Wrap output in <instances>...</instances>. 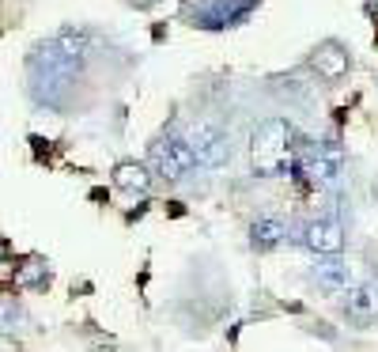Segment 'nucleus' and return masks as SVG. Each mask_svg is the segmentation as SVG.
<instances>
[{
    "mask_svg": "<svg viewBox=\"0 0 378 352\" xmlns=\"http://www.w3.org/2000/svg\"><path fill=\"white\" fill-rule=\"evenodd\" d=\"M80 64L84 57H69L57 42H38L27 57V80H30V95H35L38 106H50V110H61L69 103L72 87H76V76H80Z\"/></svg>",
    "mask_w": 378,
    "mask_h": 352,
    "instance_id": "1",
    "label": "nucleus"
},
{
    "mask_svg": "<svg viewBox=\"0 0 378 352\" xmlns=\"http://www.w3.org/2000/svg\"><path fill=\"white\" fill-rule=\"evenodd\" d=\"M295 133L284 118H269L253 129V140H250V156H253V167L258 174H280L287 167H295Z\"/></svg>",
    "mask_w": 378,
    "mask_h": 352,
    "instance_id": "2",
    "label": "nucleus"
},
{
    "mask_svg": "<svg viewBox=\"0 0 378 352\" xmlns=\"http://www.w3.org/2000/svg\"><path fill=\"white\" fill-rule=\"evenodd\" d=\"M261 0H182V19L201 30H224L246 23Z\"/></svg>",
    "mask_w": 378,
    "mask_h": 352,
    "instance_id": "3",
    "label": "nucleus"
},
{
    "mask_svg": "<svg viewBox=\"0 0 378 352\" xmlns=\"http://www.w3.org/2000/svg\"><path fill=\"white\" fill-rule=\"evenodd\" d=\"M148 167L155 174H163V178H182V174H189L197 167V156H193L185 137L163 133V137H155V144L148 148Z\"/></svg>",
    "mask_w": 378,
    "mask_h": 352,
    "instance_id": "4",
    "label": "nucleus"
},
{
    "mask_svg": "<svg viewBox=\"0 0 378 352\" xmlns=\"http://www.w3.org/2000/svg\"><path fill=\"white\" fill-rule=\"evenodd\" d=\"M185 140H189V148H193V156H197L201 167L216 171V167H224V163H231V137L219 125L193 122V125H189V133H185Z\"/></svg>",
    "mask_w": 378,
    "mask_h": 352,
    "instance_id": "5",
    "label": "nucleus"
},
{
    "mask_svg": "<svg viewBox=\"0 0 378 352\" xmlns=\"http://www.w3.org/2000/svg\"><path fill=\"white\" fill-rule=\"evenodd\" d=\"M348 64H352V57L337 38H326L314 53H310V69H314L321 80H340V76L348 72Z\"/></svg>",
    "mask_w": 378,
    "mask_h": 352,
    "instance_id": "6",
    "label": "nucleus"
},
{
    "mask_svg": "<svg viewBox=\"0 0 378 352\" xmlns=\"http://www.w3.org/2000/svg\"><path fill=\"white\" fill-rule=\"evenodd\" d=\"M303 243L314 254H340L344 250V227L337 220H310L303 227Z\"/></svg>",
    "mask_w": 378,
    "mask_h": 352,
    "instance_id": "7",
    "label": "nucleus"
},
{
    "mask_svg": "<svg viewBox=\"0 0 378 352\" xmlns=\"http://www.w3.org/2000/svg\"><path fill=\"white\" fill-rule=\"evenodd\" d=\"M318 269H314V277L321 288H329V292H340L344 284H348V266L340 261V254H318Z\"/></svg>",
    "mask_w": 378,
    "mask_h": 352,
    "instance_id": "8",
    "label": "nucleus"
},
{
    "mask_svg": "<svg viewBox=\"0 0 378 352\" xmlns=\"http://www.w3.org/2000/svg\"><path fill=\"white\" fill-rule=\"evenodd\" d=\"M114 182L121 186V190H137V193H148L151 190V171L144 167V163H118L114 171Z\"/></svg>",
    "mask_w": 378,
    "mask_h": 352,
    "instance_id": "9",
    "label": "nucleus"
},
{
    "mask_svg": "<svg viewBox=\"0 0 378 352\" xmlns=\"http://www.w3.org/2000/svg\"><path fill=\"white\" fill-rule=\"evenodd\" d=\"M284 235H287V227H284V220H276V216H261L258 224L250 227L253 246H261V250H269V246H276V243H284Z\"/></svg>",
    "mask_w": 378,
    "mask_h": 352,
    "instance_id": "10",
    "label": "nucleus"
},
{
    "mask_svg": "<svg viewBox=\"0 0 378 352\" xmlns=\"http://www.w3.org/2000/svg\"><path fill=\"white\" fill-rule=\"evenodd\" d=\"M53 42L69 53V57H87V50H91V35L87 30H80V27H64V30H57L53 35Z\"/></svg>",
    "mask_w": 378,
    "mask_h": 352,
    "instance_id": "11",
    "label": "nucleus"
},
{
    "mask_svg": "<svg viewBox=\"0 0 378 352\" xmlns=\"http://www.w3.org/2000/svg\"><path fill=\"white\" fill-rule=\"evenodd\" d=\"M374 307H378V295H374L371 288H352V292H348V314L367 318Z\"/></svg>",
    "mask_w": 378,
    "mask_h": 352,
    "instance_id": "12",
    "label": "nucleus"
},
{
    "mask_svg": "<svg viewBox=\"0 0 378 352\" xmlns=\"http://www.w3.org/2000/svg\"><path fill=\"white\" fill-rule=\"evenodd\" d=\"M42 277H46V266H42V261H30V266L19 273V284H38Z\"/></svg>",
    "mask_w": 378,
    "mask_h": 352,
    "instance_id": "13",
    "label": "nucleus"
},
{
    "mask_svg": "<svg viewBox=\"0 0 378 352\" xmlns=\"http://www.w3.org/2000/svg\"><path fill=\"white\" fill-rule=\"evenodd\" d=\"M132 4H137V8H151L155 0H132Z\"/></svg>",
    "mask_w": 378,
    "mask_h": 352,
    "instance_id": "14",
    "label": "nucleus"
}]
</instances>
